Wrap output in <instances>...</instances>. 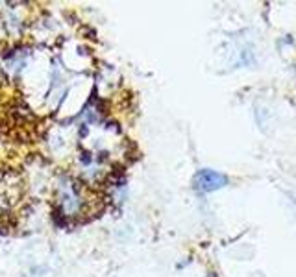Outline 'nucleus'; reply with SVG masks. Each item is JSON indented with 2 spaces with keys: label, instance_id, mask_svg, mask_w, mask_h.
<instances>
[{
  "label": "nucleus",
  "instance_id": "1",
  "mask_svg": "<svg viewBox=\"0 0 296 277\" xmlns=\"http://www.w3.org/2000/svg\"><path fill=\"white\" fill-rule=\"evenodd\" d=\"M226 185H228V178L211 168L198 170L193 180V187L198 192H215V190L226 187Z\"/></svg>",
  "mask_w": 296,
  "mask_h": 277
},
{
  "label": "nucleus",
  "instance_id": "2",
  "mask_svg": "<svg viewBox=\"0 0 296 277\" xmlns=\"http://www.w3.org/2000/svg\"><path fill=\"white\" fill-rule=\"evenodd\" d=\"M207 277H215V276H213V274H209V276H207Z\"/></svg>",
  "mask_w": 296,
  "mask_h": 277
}]
</instances>
